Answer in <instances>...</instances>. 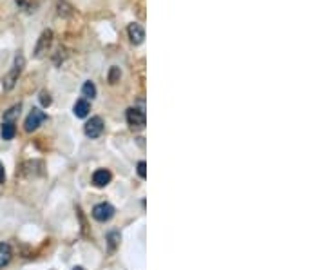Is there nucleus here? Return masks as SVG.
I'll use <instances>...</instances> for the list:
<instances>
[{
  "label": "nucleus",
  "mask_w": 326,
  "mask_h": 270,
  "mask_svg": "<svg viewBox=\"0 0 326 270\" xmlns=\"http://www.w3.org/2000/svg\"><path fill=\"white\" fill-rule=\"evenodd\" d=\"M118 78H120V69H118V67H112L110 73H109V82H110V84H116Z\"/></svg>",
  "instance_id": "obj_15"
},
{
  "label": "nucleus",
  "mask_w": 326,
  "mask_h": 270,
  "mask_svg": "<svg viewBox=\"0 0 326 270\" xmlns=\"http://www.w3.org/2000/svg\"><path fill=\"white\" fill-rule=\"evenodd\" d=\"M11 261V247L7 243H2L0 245V269L5 267Z\"/></svg>",
  "instance_id": "obj_11"
},
{
  "label": "nucleus",
  "mask_w": 326,
  "mask_h": 270,
  "mask_svg": "<svg viewBox=\"0 0 326 270\" xmlns=\"http://www.w3.org/2000/svg\"><path fill=\"white\" fill-rule=\"evenodd\" d=\"M127 33H129V38H130V42L132 44H141L143 42V38H145V29L141 27L140 24H130L129 27H127Z\"/></svg>",
  "instance_id": "obj_7"
},
{
  "label": "nucleus",
  "mask_w": 326,
  "mask_h": 270,
  "mask_svg": "<svg viewBox=\"0 0 326 270\" xmlns=\"http://www.w3.org/2000/svg\"><path fill=\"white\" fill-rule=\"evenodd\" d=\"M107 241H109V250H114L118 247V243H120V232H116V230L109 232L107 234Z\"/></svg>",
  "instance_id": "obj_13"
},
{
  "label": "nucleus",
  "mask_w": 326,
  "mask_h": 270,
  "mask_svg": "<svg viewBox=\"0 0 326 270\" xmlns=\"http://www.w3.org/2000/svg\"><path fill=\"white\" fill-rule=\"evenodd\" d=\"M112 216H114V207L106 203V201L95 205V209H93V218L98 221H109Z\"/></svg>",
  "instance_id": "obj_5"
},
{
  "label": "nucleus",
  "mask_w": 326,
  "mask_h": 270,
  "mask_svg": "<svg viewBox=\"0 0 326 270\" xmlns=\"http://www.w3.org/2000/svg\"><path fill=\"white\" fill-rule=\"evenodd\" d=\"M0 135H2V140H13L16 135V127L13 122H4L2 124V129H0Z\"/></svg>",
  "instance_id": "obj_10"
},
{
  "label": "nucleus",
  "mask_w": 326,
  "mask_h": 270,
  "mask_svg": "<svg viewBox=\"0 0 326 270\" xmlns=\"http://www.w3.org/2000/svg\"><path fill=\"white\" fill-rule=\"evenodd\" d=\"M45 113L44 111H40V109H33L27 115V118H25V124H24V127H25V131L27 133H31V131H35V129H38L42 124L45 122Z\"/></svg>",
  "instance_id": "obj_3"
},
{
  "label": "nucleus",
  "mask_w": 326,
  "mask_h": 270,
  "mask_svg": "<svg viewBox=\"0 0 326 270\" xmlns=\"http://www.w3.org/2000/svg\"><path fill=\"white\" fill-rule=\"evenodd\" d=\"M110 180H112V174H110L107 169H98L93 174V183H95L96 187H106L110 183Z\"/></svg>",
  "instance_id": "obj_8"
},
{
  "label": "nucleus",
  "mask_w": 326,
  "mask_h": 270,
  "mask_svg": "<svg viewBox=\"0 0 326 270\" xmlns=\"http://www.w3.org/2000/svg\"><path fill=\"white\" fill-rule=\"evenodd\" d=\"M145 113L140 109H136V107H130V109H127V124H129L130 129L134 131H141L143 127H145Z\"/></svg>",
  "instance_id": "obj_2"
},
{
  "label": "nucleus",
  "mask_w": 326,
  "mask_h": 270,
  "mask_svg": "<svg viewBox=\"0 0 326 270\" xmlns=\"http://www.w3.org/2000/svg\"><path fill=\"white\" fill-rule=\"evenodd\" d=\"M73 270H86V269H82V267H75Z\"/></svg>",
  "instance_id": "obj_19"
},
{
  "label": "nucleus",
  "mask_w": 326,
  "mask_h": 270,
  "mask_svg": "<svg viewBox=\"0 0 326 270\" xmlns=\"http://www.w3.org/2000/svg\"><path fill=\"white\" fill-rule=\"evenodd\" d=\"M84 133H86L87 138H98L104 133V120L100 116H93L84 127Z\"/></svg>",
  "instance_id": "obj_4"
},
{
  "label": "nucleus",
  "mask_w": 326,
  "mask_h": 270,
  "mask_svg": "<svg viewBox=\"0 0 326 270\" xmlns=\"http://www.w3.org/2000/svg\"><path fill=\"white\" fill-rule=\"evenodd\" d=\"M82 93H84V96H86V98H91V100H93V98H95L96 96V87H95V84H93V82H86V84H84V87H82Z\"/></svg>",
  "instance_id": "obj_12"
},
{
  "label": "nucleus",
  "mask_w": 326,
  "mask_h": 270,
  "mask_svg": "<svg viewBox=\"0 0 326 270\" xmlns=\"http://www.w3.org/2000/svg\"><path fill=\"white\" fill-rule=\"evenodd\" d=\"M51 42H53V31L51 29L44 31V33L40 35V38H38V42H36V47H35L36 58H40V56H44V53H47Z\"/></svg>",
  "instance_id": "obj_6"
},
{
  "label": "nucleus",
  "mask_w": 326,
  "mask_h": 270,
  "mask_svg": "<svg viewBox=\"0 0 326 270\" xmlns=\"http://www.w3.org/2000/svg\"><path fill=\"white\" fill-rule=\"evenodd\" d=\"M89 111H91V105L87 100H78L75 104V107H73V113H75L76 118H86L89 115Z\"/></svg>",
  "instance_id": "obj_9"
},
{
  "label": "nucleus",
  "mask_w": 326,
  "mask_h": 270,
  "mask_svg": "<svg viewBox=\"0 0 326 270\" xmlns=\"http://www.w3.org/2000/svg\"><path fill=\"white\" fill-rule=\"evenodd\" d=\"M138 174H140V178H143V180L147 178V163L145 161H140V163H138Z\"/></svg>",
  "instance_id": "obj_17"
},
{
  "label": "nucleus",
  "mask_w": 326,
  "mask_h": 270,
  "mask_svg": "<svg viewBox=\"0 0 326 270\" xmlns=\"http://www.w3.org/2000/svg\"><path fill=\"white\" fill-rule=\"evenodd\" d=\"M4 180H5V170H4V165L0 163V183H2Z\"/></svg>",
  "instance_id": "obj_18"
},
{
  "label": "nucleus",
  "mask_w": 326,
  "mask_h": 270,
  "mask_svg": "<svg viewBox=\"0 0 326 270\" xmlns=\"http://www.w3.org/2000/svg\"><path fill=\"white\" fill-rule=\"evenodd\" d=\"M24 64H25L24 56L18 53V55H16V58H15V65H13V69H11L9 73L4 76V80H2V85H4L5 91L13 89V85L16 84V80H18V76H20L22 69H24Z\"/></svg>",
  "instance_id": "obj_1"
},
{
  "label": "nucleus",
  "mask_w": 326,
  "mask_h": 270,
  "mask_svg": "<svg viewBox=\"0 0 326 270\" xmlns=\"http://www.w3.org/2000/svg\"><path fill=\"white\" fill-rule=\"evenodd\" d=\"M18 115H20V104L13 105V107H11V109L5 113V115H4V122H13Z\"/></svg>",
  "instance_id": "obj_14"
},
{
  "label": "nucleus",
  "mask_w": 326,
  "mask_h": 270,
  "mask_svg": "<svg viewBox=\"0 0 326 270\" xmlns=\"http://www.w3.org/2000/svg\"><path fill=\"white\" fill-rule=\"evenodd\" d=\"M40 104L44 105V107H47V105H51V95H49V93H45V91H42V93H40Z\"/></svg>",
  "instance_id": "obj_16"
}]
</instances>
